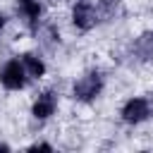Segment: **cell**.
Segmentation results:
<instances>
[{
    "label": "cell",
    "instance_id": "cell-1",
    "mask_svg": "<svg viewBox=\"0 0 153 153\" xmlns=\"http://www.w3.org/2000/svg\"><path fill=\"white\" fill-rule=\"evenodd\" d=\"M100 86H103L100 74H98V72H91V74L81 76V79L74 84V96H76L79 100H91V98H96V96H98Z\"/></svg>",
    "mask_w": 153,
    "mask_h": 153
},
{
    "label": "cell",
    "instance_id": "cell-2",
    "mask_svg": "<svg viewBox=\"0 0 153 153\" xmlns=\"http://www.w3.org/2000/svg\"><path fill=\"white\" fill-rule=\"evenodd\" d=\"M24 74H26L24 65H22L19 60H10V62L2 67V72H0V81H2L7 88H22L24 81H26Z\"/></svg>",
    "mask_w": 153,
    "mask_h": 153
},
{
    "label": "cell",
    "instance_id": "cell-3",
    "mask_svg": "<svg viewBox=\"0 0 153 153\" xmlns=\"http://www.w3.org/2000/svg\"><path fill=\"white\" fill-rule=\"evenodd\" d=\"M122 117H124L127 122H131V124H136V122L146 120V117H148V103H146L143 98H131V100L124 105Z\"/></svg>",
    "mask_w": 153,
    "mask_h": 153
},
{
    "label": "cell",
    "instance_id": "cell-4",
    "mask_svg": "<svg viewBox=\"0 0 153 153\" xmlns=\"http://www.w3.org/2000/svg\"><path fill=\"white\" fill-rule=\"evenodd\" d=\"M74 24L79 26V29H91L93 24H96V12H93V7L88 5V2H79L76 7H74Z\"/></svg>",
    "mask_w": 153,
    "mask_h": 153
},
{
    "label": "cell",
    "instance_id": "cell-5",
    "mask_svg": "<svg viewBox=\"0 0 153 153\" xmlns=\"http://www.w3.org/2000/svg\"><path fill=\"white\" fill-rule=\"evenodd\" d=\"M53 110H55V93H53V91L41 93L38 100L33 103V115H36L38 120H43V117L53 115Z\"/></svg>",
    "mask_w": 153,
    "mask_h": 153
},
{
    "label": "cell",
    "instance_id": "cell-6",
    "mask_svg": "<svg viewBox=\"0 0 153 153\" xmlns=\"http://www.w3.org/2000/svg\"><path fill=\"white\" fill-rule=\"evenodd\" d=\"M17 10L26 17L29 24H36V19H38V14H41V7H38L36 0H17Z\"/></svg>",
    "mask_w": 153,
    "mask_h": 153
},
{
    "label": "cell",
    "instance_id": "cell-7",
    "mask_svg": "<svg viewBox=\"0 0 153 153\" xmlns=\"http://www.w3.org/2000/svg\"><path fill=\"white\" fill-rule=\"evenodd\" d=\"M22 65H24V69H26L31 76H41V74L45 72V65H43L36 55H24V57H22Z\"/></svg>",
    "mask_w": 153,
    "mask_h": 153
},
{
    "label": "cell",
    "instance_id": "cell-8",
    "mask_svg": "<svg viewBox=\"0 0 153 153\" xmlns=\"http://www.w3.org/2000/svg\"><path fill=\"white\" fill-rule=\"evenodd\" d=\"M38 148H41V151H50L48 143H36V146H31V151H38Z\"/></svg>",
    "mask_w": 153,
    "mask_h": 153
},
{
    "label": "cell",
    "instance_id": "cell-9",
    "mask_svg": "<svg viewBox=\"0 0 153 153\" xmlns=\"http://www.w3.org/2000/svg\"><path fill=\"white\" fill-rule=\"evenodd\" d=\"M2 24H5V17H2V14H0V29H2Z\"/></svg>",
    "mask_w": 153,
    "mask_h": 153
},
{
    "label": "cell",
    "instance_id": "cell-10",
    "mask_svg": "<svg viewBox=\"0 0 153 153\" xmlns=\"http://www.w3.org/2000/svg\"><path fill=\"white\" fill-rule=\"evenodd\" d=\"M0 151H7V146H5V143H0Z\"/></svg>",
    "mask_w": 153,
    "mask_h": 153
}]
</instances>
